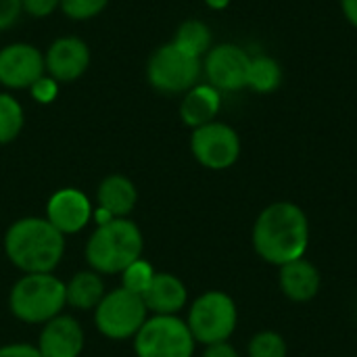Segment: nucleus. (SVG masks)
<instances>
[{
  "instance_id": "1",
  "label": "nucleus",
  "mask_w": 357,
  "mask_h": 357,
  "mask_svg": "<svg viewBox=\"0 0 357 357\" xmlns=\"http://www.w3.org/2000/svg\"><path fill=\"white\" fill-rule=\"evenodd\" d=\"M251 241L264 261L280 268L305 257L310 247V220L305 211L291 201L272 203L257 215Z\"/></svg>"
},
{
  "instance_id": "2",
  "label": "nucleus",
  "mask_w": 357,
  "mask_h": 357,
  "mask_svg": "<svg viewBox=\"0 0 357 357\" xmlns=\"http://www.w3.org/2000/svg\"><path fill=\"white\" fill-rule=\"evenodd\" d=\"M4 251L25 274H50L63 257L65 241L48 220L23 218L6 230Z\"/></svg>"
},
{
  "instance_id": "3",
  "label": "nucleus",
  "mask_w": 357,
  "mask_h": 357,
  "mask_svg": "<svg viewBox=\"0 0 357 357\" xmlns=\"http://www.w3.org/2000/svg\"><path fill=\"white\" fill-rule=\"evenodd\" d=\"M142 245L138 226L126 218H117L94 230L86 245V259L98 274H117L140 259Z\"/></svg>"
},
{
  "instance_id": "4",
  "label": "nucleus",
  "mask_w": 357,
  "mask_h": 357,
  "mask_svg": "<svg viewBox=\"0 0 357 357\" xmlns=\"http://www.w3.org/2000/svg\"><path fill=\"white\" fill-rule=\"evenodd\" d=\"M65 303V284L52 274H25L8 297L13 316L27 324H46L61 314Z\"/></svg>"
},
{
  "instance_id": "5",
  "label": "nucleus",
  "mask_w": 357,
  "mask_h": 357,
  "mask_svg": "<svg viewBox=\"0 0 357 357\" xmlns=\"http://www.w3.org/2000/svg\"><path fill=\"white\" fill-rule=\"evenodd\" d=\"M238 322L236 303L222 291L203 293L188 312V328L197 343L213 345L232 337Z\"/></svg>"
},
{
  "instance_id": "6",
  "label": "nucleus",
  "mask_w": 357,
  "mask_h": 357,
  "mask_svg": "<svg viewBox=\"0 0 357 357\" xmlns=\"http://www.w3.org/2000/svg\"><path fill=\"white\" fill-rule=\"evenodd\" d=\"M203 61L186 54L176 44L159 46L146 63L149 84L163 94H184L199 84Z\"/></svg>"
},
{
  "instance_id": "7",
  "label": "nucleus",
  "mask_w": 357,
  "mask_h": 357,
  "mask_svg": "<svg viewBox=\"0 0 357 357\" xmlns=\"http://www.w3.org/2000/svg\"><path fill=\"white\" fill-rule=\"evenodd\" d=\"M195 343L188 324L176 316L146 318L134 337L138 357H192Z\"/></svg>"
},
{
  "instance_id": "8",
  "label": "nucleus",
  "mask_w": 357,
  "mask_h": 357,
  "mask_svg": "<svg viewBox=\"0 0 357 357\" xmlns=\"http://www.w3.org/2000/svg\"><path fill=\"white\" fill-rule=\"evenodd\" d=\"M146 314L149 310L140 295H134L126 289H115L105 293L100 303L94 307V322L105 337L123 341L136 337L146 322Z\"/></svg>"
},
{
  "instance_id": "9",
  "label": "nucleus",
  "mask_w": 357,
  "mask_h": 357,
  "mask_svg": "<svg viewBox=\"0 0 357 357\" xmlns=\"http://www.w3.org/2000/svg\"><path fill=\"white\" fill-rule=\"evenodd\" d=\"M192 157L207 169H228L241 157V136L238 132L222 121H211L192 130L190 136Z\"/></svg>"
},
{
  "instance_id": "10",
  "label": "nucleus",
  "mask_w": 357,
  "mask_h": 357,
  "mask_svg": "<svg viewBox=\"0 0 357 357\" xmlns=\"http://www.w3.org/2000/svg\"><path fill=\"white\" fill-rule=\"evenodd\" d=\"M251 56L236 44H218L211 46L203 56V73L207 84L218 88L220 92H238L247 88Z\"/></svg>"
},
{
  "instance_id": "11",
  "label": "nucleus",
  "mask_w": 357,
  "mask_h": 357,
  "mask_svg": "<svg viewBox=\"0 0 357 357\" xmlns=\"http://www.w3.org/2000/svg\"><path fill=\"white\" fill-rule=\"evenodd\" d=\"M44 73V54L36 46L15 42L0 50V84L4 88L29 90Z\"/></svg>"
},
{
  "instance_id": "12",
  "label": "nucleus",
  "mask_w": 357,
  "mask_h": 357,
  "mask_svg": "<svg viewBox=\"0 0 357 357\" xmlns=\"http://www.w3.org/2000/svg\"><path fill=\"white\" fill-rule=\"evenodd\" d=\"M44 67L56 82H75L90 67V48L75 36L56 38L44 54Z\"/></svg>"
},
{
  "instance_id": "13",
  "label": "nucleus",
  "mask_w": 357,
  "mask_h": 357,
  "mask_svg": "<svg viewBox=\"0 0 357 357\" xmlns=\"http://www.w3.org/2000/svg\"><path fill=\"white\" fill-rule=\"evenodd\" d=\"M92 218V205L77 188L56 190L46 205V220L65 236L79 232Z\"/></svg>"
},
{
  "instance_id": "14",
  "label": "nucleus",
  "mask_w": 357,
  "mask_h": 357,
  "mask_svg": "<svg viewBox=\"0 0 357 357\" xmlns=\"http://www.w3.org/2000/svg\"><path fill=\"white\" fill-rule=\"evenodd\" d=\"M84 349V331L71 316L48 320L40 333L38 351L42 357H79Z\"/></svg>"
},
{
  "instance_id": "15",
  "label": "nucleus",
  "mask_w": 357,
  "mask_h": 357,
  "mask_svg": "<svg viewBox=\"0 0 357 357\" xmlns=\"http://www.w3.org/2000/svg\"><path fill=\"white\" fill-rule=\"evenodd\" d=\"M278 284L287 299H291L295 303H305L318 295V291L322 287V278H320L318 268L312 261H307L305 257H301V259L280 266Z\"/></svg>"
},
{
  "instance_id": "16",
  "label": "nucleus",
  "mask_w": 357,
  "mask_h": 357,
  "mask_svg": "<svg viewBox=\"0 0 357 357\" xmlns=\"http://www.w3.org/2000/svg\"><path fill=\"white\" fill-rule=\"evenodd\" d=\"M188 293L180 278L174 274H155L149 291L142 295V301L149 312L155 316H176L186 305Z\"/></svg>"
},
{
  "instance_id": "17",
  "label": "nucleus",
  "mask_w": 357,
  "mask_h": 357,
  "mask_svg": "<svg viewBox=\"0 0 357 357\" xmlns=\"http://www.w3.org/2000/svg\"><path fill=\"white\" fill-rule=\"evenodd\" d=\"M220 109L222 92L211 84H197L188 92H184V98L180 102V117L188 128L195 130L215 121Z\"/></svg>"
},
{
  "instance_id": "18",
  "label": "nucleus",
  "mask_w": 357,
  "mask_h": 357,
  "mask_svg": "<svg viewBox=\"0 0 357 357\" xmlns=\"http://www.w3.org/2000/svg\"><path fill=\"white\" fill-rule=\"evenodd\" d=\"M96 197H98L100 209H105L113 218H126L128 213H132L136 199H138V192H136V186L130 178L113 174L100 182Z\"/></svg>"
},
{
  "instance_id": "19",
  "label": "nucleus",
  "mask_w": 357,
  "mask_h": 357,
  "mask_svg": "<svg viewBox=\"0 0 357 357\" xmlns=\"http://www.w3.org/2000/svg\"><path fill=\"white\" fill-rule=\"evenodd\" d=\"M65 297L75 310H94L105 297V284L98 272H77L65 284Z\"/></svg>"
},
{
  "instance_id": "20",
  "label": "nucleus",
  "mask_w": 357,
  "mask_h": 357,
  "mask_svg": "<svg viewBox=\"0 0 357 357\" xmlns=\"http://www.w3.org/2000/svg\"><path fill=\"white\" fill-rule=\"evenodd\" d=\"M282 84V67L276 59L268 54L251 56L249 73H247V88L257 94H270L278 90Z\"/></svg>"
},
{
  "instance_id": "21",
  "label": "nucleus",
  "mask_w": 357,
  "mask_h": 357,
  "mask_svg": "<svg viewBox=\"0 0 357 357\" xmlns=\"http://www.w3.org/2000/svg\"><path fill=\"white\" fill-rule=\"evenodd\" d=\"M172 44H176L186 54L203 61V56L211 48V29L207 23H203L199 19H188L178 27Z\"/></svg>"
},
{
  "instance_id": "22",
  "label": "nucleus",
  "mask_w": 357,
  "mask_h": 357,
  "mask_svg": "<svg viewBox=\"0 0 357 357\" xmlns=\"http://www.w3.org/2000/svg\"><path fill=\"white\" fill-rule=\"evenodd\" d=\"M23 123L25 117L21 102L10 94L0 92V144L13 142L21 134Z\"/></svg>"
},
{
  "instance_id": "23",
  "label": "nucleus",
  "mask_w": 357,
  "mask_h": 357,
  "mask_svg": "<svg viewBox=\"0 0 357 357\" xmlns=\"http://www.w3.org/2000/svg\"><path fill=\"white\" fill-rule=\"evenodd\" d=\"M155 274H157V272L153 270V266H151L149 261L136 259L134 264H130V266L121 272V282H123L121 289H126V291H130V293L142 297V295L149 291V287H151Z\"/></svg>"
},
{
  "instance_id": "24",
  "label": "nucleus",
  "mask_w": 357,
  "mask_h": 357,
  "mask_svg": "<svg viewBox=\"0 0 357 357\" xmlns=\"http://www.w3.org/2000/svg\"><path fill=\"white\" fill-rule=\"evenodd\" d=\"M249 357H287V341L274 331L257 333L249 341Z\"/></svg>"
},
{
  "instance_id": "25",
  "label": "nucleus",
  "mask_w": 357,
  "mask_h": 357,
  "mask_svg": "<svg viewBox=\"0 0 357 357\" xmlns=\"http://www.w3.org/2000/svg\"><path fill=\"white\" fill-rule=\"evenodd\" d=\"M109 0H61V10L73 21H88L105 10Z\"/></svg>"
},
{
  "instance_id": "26",
  "label": "nucleus",
  "mask_w": 357,
  "mask_h": 357,
  "mask_svg": "<svg viewBox=\"0 0 357 357\" xmlns=\"http://www.w3.org/2000/svg\"><path fill=\"white\" fill-rule=\"evenodd\" d=\"M31 98L40 105H50L56 96H59V82L54 77H50L48 73H44L38 82H33V86L29 88Z\"/></svg>"
},
{
  "instance_id": "27",
  "label": "nucleus",
  "mask_w": 357,
  "mask_h": 357,
  "mask_svg": "<svg viewBox=\"0 0 357 357\" xmlns=\"http://www.w3.org/2000/svg\"><path fill=\"white\" fill-rule=\"evenodd\" d=\"M21 6L29 17L44 19L61 6V0H21Z\"/></svg>"
},
{
  "instance_id": "28",
  "label": "nucleus",
  "mask_w": 357,
  "mask_h": 357,
  "mask_svg": "<svg viewBox=\"0 0 357 357\" xmlns=\"http://www.w3.org/2000/svg\"><path fill=\"white\" fill-rule=\"evenodd\" d=\"M23 13L21 0H0V31L13 27Z\"/></svg>"
},
{
  "instance_id": "29",
  "label": "nucleus",
  "mask_w": 357,
  "mask_h": 357,
  "mask_svg": "<svg viewBox=\"0 0 357 357\" xmlns=\"http://www.w3.org/2000/svg\"><path fill=\"white\" fill-rule=\"evenodd\" d=\"M0 357H42L38 347L31 345H4L0 347Z\"/></svg>"
},
{
  "instance_id": "30",
  "label": "nucleus",
  "mask_w": 357,
  "mask_h": 357,
  "mask_svg": "<svg viewBox=\"0 0 357 357\" xmlns=\"http://www.w3.org/2000/svg\"><path fill=\"white\" fill-rule=\"evenodd\" d=\"M203 357H241V356H238V351H236L228 341H224V343L207 345V349H205Z\"/></svg>"
},
{
  "instance_id": "31",
  "label": "nucleus",
  "mask_w": 357,
  "mask_h": 357,
  "mask_svg": "<svg viewBox=\"0 0 357 357\" xmlns=\"http://www.w3.org/2000/svg\"><path fill=\"white\" fill-rule=\"evenodd\" d=\"M341 10H343L347 23L357 29V0H341Z\"/></svg>"
},
{
  "instance_id": "32",
  "label": "nucleus",
  "mask_w": 357,
  "mask_h": 357,
  "mask_svg": "<svg viewBox=\"0 0 357 357\" xmlns=\"http://www.w3.org/2000/svg\"><path fill=\"white\" fill-rule=\"evenodd\" d=\"M211 10H224V8H228L230 6V2L232 0H203Z\"/></svg>"
}]
</instances>
